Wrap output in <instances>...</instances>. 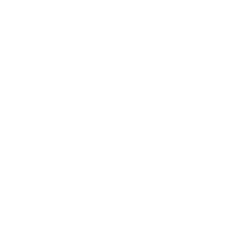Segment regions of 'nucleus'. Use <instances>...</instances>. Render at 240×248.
<instances>
[]
</instances>
